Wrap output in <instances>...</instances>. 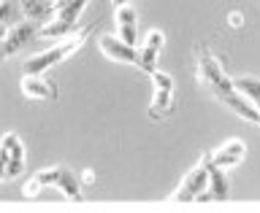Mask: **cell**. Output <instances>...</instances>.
Returning a JSON list of instances; mask_svg holds the SVG:
<instances>
[{
	"instance_id": "cell-20",
	"label": "cell",
	"mask_w": 260,
	"mask_h": 213,
	"mask_svg": "<svg viewBox=\"0 0 260 213\" xmlns=\"http://www.w3.org/2000/svg\"><path fill=\"white\" fill-rule=\"evenodd\" d=\"M0 146L8 151V162L11 159H24V146H22V138L16 133H6L0 138Z\"/></svg>"
},
{
	"instance_id": "cell-23",
	"label": "cell",
	"mask_w": 260,
	"mask_h": 213,
	"mask_svg": "<svg viewBox=\"0 0 260 213\" xmlns=\"http://www.w3.org/2000/svg\"><path fill=\"white\" fill-rule=\"evenodd\" d=\"M228 24H231V27H241V24H244V14L241 11H231V14H228Z\"/></svg>"
},
{
	"instance_id": "cell-4",
	"label": "cell",
	"mask_w": 260,
	"mask_h": 213,
	"mask_svg": "<svg viewBox=\"0 0 260 213\" xmlns=\"http://www.w3.org/2000/svg\"><path fill=\"white\" fill-rule=\"evenodd\" d=\"M162 46H166V32H162V30H149V32H146V38H144V46L138 49L136 68L144 70L146 76H152V73L157 70V54H160Z\"/></svg>"
},
{
	"instance_id": "cell-3",
	"label": "cell",
	"mask_w": 260,
	"mask_h": 213,
	"mask_svg": "<svg viewBox=\"0 0 260 213\" xmlns=\"http://www.w3.org/2000/svg\"><path fill=\"white\" fill-rule=\"evenodd\" d=\"M209 167H211V151H203L198 165L182 178L179 189L168 197V202H195L198 200V194H203L209 186Z\"/></svg>"
},
{
	"instance_id": "cell-19",
	"label": "cell",
	"mask_w": 260,
	"mask_h": 213,
	"mask_svg": "<svg viewBox=\"0 0 260 213\" xmlns=\"http://www.w3.org/2000/svg\"><path fill=\"white\" fill-rule=\"evenodd\" d=\"M73 27H76V22L52 19V22H46L44 27H41V32H38V35H44V38H65L68 32H73Z\"/></svg>"
},
{
	"instance_id": "cell-26",
	"label": "cell",
	"mask_w": 260,
	"mask_h": 213,
	"mask_svg": "<svg viewBox=\"0 0 260 213\" xmlns=\"http://www.w3.org/2000/svg\"><path fill=\"white\" fill-rule=\"evenodd\" d=\"M257 111H260V108H257Z\"/></svg>"
},
{
	"instance_id": "cell-21",
	"label": "cell",
	"mask_w": 260,
	"mask_h": 213,
	"mask_svg": "<svg viewBox=\"0 0 260 213\" xmlns=\"http://www.w3.org/2000/svg\"><path fill=\"white\" fill-rule=\"evenodd\" d=\"M152 84H154V92H171V95H174L176 81H174V76H168V73L154 70L152 73Z\"/></svg>"
},
{
	"instance_id": "cell-15",
	"label": "cell",
	"mask_w": 260,
	"mask_h": 213,
	"mask_svg": "<svg viewBox=\"0 0 260 213\" xmlns=\"http://www.w3.org/2000/svg\"><path fill=\"white\" fill-rule=\"evenodd\" d=\"M233 92L247 97L252 105L260 108V78L255 76H241V78H233Z\"/></svg>"
},
{
	"instance_id": "cell-5",
	"label": "cell",
	"mask_w": 260,
	"mask_h": 213,
	"mask_svg": "<svg viewBox=\"0 0 260 213\" xmlns=\"http://www.w3.org/2000/svg\"><path fill=\"white\" fill-rule=\"evenodd\" d=\"M114 22H117V38L127 46H136L138 40V14L133 3H119L114 8Z\"/></svg>"
},
{
	"instance_id": "cell-18",
	"label": "cell",
	"mask_w": 260,
	"mask_h": 213,
	"mask_svg": "<svg viewBox=\"0 0 260 213\" xmlns=\"http://www.w3.org/2000/svg\"><path fill=\"white\" fill-rule=\"evenodd\" d=\"M22 3H0V24H6V27H16V24H22Z\"/></svg>"
},
{
	"instance_id": "cell-25",
	"label": "cell",
	"mask_w": 260,
	"mask_h": 213,
	"mask_svg": "<svg viewBox=\"0 0 260 213\" xmlns=\"http://www.w3.org/2000/svg\"><path fill=\"white\" fill-rule=\"evenodd\" d=\"M3 178H6V167L0 165V181H3Z\"/></svg>"
},
{
	"instance_id": "cell-1",
	"label": "cell",
	"mask_w": 260,
	"mask_h": 213,
	"mask_svg": "<svg viewBox=\"0 0 260 213\" xmlns=\"http://www.w3.org/2000/svg\"><path fill=\"white\" fill-rule=\"evenodd\" d=\"M89 32H92V27L79 30L76 35L65 38L62 44H57V46H52V49H46V52L30 57L27 62H22V76H44V73H46L49 68H54L57 62H65L73 52H79V49H81V44L89 38Z\"/></svg>"
},
{
	"instance_id": "cell-16",
	"label": "cell",
	"mask_w": 260,
	"mask_h": 213,
	"mask_svg": "<svg viewBox=\"0 0 260 213\" xmlns=\"http://www.w3.org/2000/svg\"><path fill=\"white\" fill-rule=\"evenodd\" d=\"M176 111L174 95L171 92H154L152 95V105H149V119H166Z\"/></svg>"
},
{
	"instance_id": "cell-22",
	"label": "cell",
	"mask_w": 260,
	"mask_h": 213,
	"mask_svg": "<svg viewBox=\"0 0 260 213\" xmlns=\"http://www.w3.org/2000/svg\"><path fill=\"white\" fill-rule=\"evenodd\" d=\"M22 167H24V159H11L6 165V178H16L22 173Z\"/></svg>"
},
{
	"instance_id": "cell-13",
	"label": "cell",
	"mask_w": 260,
	"mask_h": 213,
	"mask_svg": "<svg viewBox=\"0 0 260 213\" xmlns=\"http://www.w3.org/2000/svg\"><path fill=\"white\" fill-rule=\"evenodd\" d=\"M54 11H57V3L46 0V3H38V0H24L22 3V16L24 22H38V19H54Z\"/></svg>"
},
{
	"instance_id": "cell-6",
	"label": "cell",
	"mask_w": 260,
	"mask_h": 213,
	"mask_svg": "<svg viewBox=\"0 0 260 213\" xmlns=\"http://www.w3.org/2000/svg\"><path fill=\"white\" fill-rule=\"evenodd\" d=\"M101 52L109 57L111 62H125V65H136L138 62V46H127L122 44L117 35H101L98 38Z\"/></svg>"
},
{
	"instance_id": "cell-8",
	"label": "cell",
	"mask_w": 260,
	"mask_h": 213,
	"mask_svg": "<svg viewBox=\"0 0 260 213\" xmlns=\"http://www.w3.org/2000/svg\"><path fill=\"white\" fill-rule=\"evenodd\" d=\"M247 157V143L244 141H228L225 146H219L217 151H211V167H236L239 162Z\"/></svg>"
},
{
	"instance_id": "cell-17",
	"label": "cell",
	"mask_w": 260,
	"mask_h": 213,
	"mask_svg": "<svg viewBox=\"0 0 260 213\" xmlns=\"http://www.w3.org/2000/svg\"><path fill=\"white\" fill-rule=\"evenodd\" d=\"M87 8L84 0H60L57 3V11H54V19H62V22H76L79 19V14Z\"/></svg>"
},
{
	"instance_id": "cell-9",
	"label": "cell",
	"mask_w": 260,
	"mask_h": 213,
	"mask_svg": "<svg viewBox=\"0 0 260 213\" xmlns=\"http://www.w3.org/2000/svg\"><path fill=\"white\" fill-rule=\"evenodd\" d=\"M228 197H231V186H228L225 173L219 167H209V186H206V192H203V194H198V200H195V202H211V200L222 202Z\"/></svg>"
},
{
	"instance_id": "cell-7",
	"label": "cell",
	"mask_w": 260,
	"mask_h": 213,
	"mask_svg": "<svg viewBox=\"0 0 260 213\" xmlns=\"http://www.w3.org/2000/svg\"><path fill=\"white\" fill-rule=\"evenodd\" d=\"M19 84L30 100H57V84L46 76H22Z\"/></svg>"
},
{
	"instance_id": "cell-12",
	"label": "cell",
	"mask_w": 260,
	"mask_h": 213,
	"mask_svg": "<svg viewBox=\"0 0 260 213\" xmlns=\"http://www.w3.org/2000/svg\"><path fill=\"white\" fill-rule=\"evenodd\" d=\"M57 176H60V165H57V167H46V170H41V173H36L27 181V186H24V197H38L46 186L57 184Z\"/></svg>"
},
{
	"instance_id": "cell-24",
	"label": "cell",
	"mask_w": 260,
	"mask_h": 213,
	"mask_svg": "<svg viewBox=\"0 0 260 213\" xmlns=\"http://www.w3.org/2000/svg\"><path fill=\"white\" fill-rule=\"evenodd\" d=\"M81 184H95V173H92V170H84V173H81Z\"/></svg>"
},
{
	"instance_id": "cell-2",
	"label": "cell",
	"mask_w": 260,
	"mask_h": 213,
	"mask_svg": "<svg viewBox=\"0 0 260 213\" xmlns=\"http://www.w3.org/2000/svg\"><path fill=\"white\" fill-rule=\"evenodd\" d=\"M195 76L206 89H211L214 97H222L233 92V81L225 76L222 65H219L217 54H211L206 46H198V60H195Z\"/></svg>"
},
{
	"instance_id": "cell-11",
	"label": "cell",
	"mask_w": 260,
	"mask_h": 213,
	"mask_svg": "<svg viewBox=\"0 0 260 213\" xmlns=\"http://www.w3.org/2000/svg\"><path fill=\"white\" fill-rule=\"evenodd\" d=\"M41 32V27H36V22H22V24H16V27L8 30V35H6V54H14V52H19V49L27 44L30 38H36Z\"/></svg>"
},
{
	"instance_id": "cell-10",
	"label": "cell",
	"mask_w": 260,
	"mask_h": 213,
	"mask_svg": "<svg viewBox=\"0 0 260 213\" xmlns=\"http://www.w3.org/2000/svg\"><path fill=\"white\" fill-rule=\"evenodd\" d=\"M222 105H228V111H233L236 116H241V119H247L252 121V124H260V111H257V105H252L247 97H241V95H236V92H228L222 97H217Z\"/></svg>"
},
{
	"instance_id": "cell-14",
	"label": "cell",
	"mask_w": 260,
	"mask_h": 213,
	"mask_svg": "<svg viewBox=\"0 0 260 213\" xmlns=\"http://www.w3.org/2000/svg\"><path fill=\"white\" fill-rule=\"evenodd\" d=\"M57 189H60L65 197H71V200H76V202H81L84 200V192H81V184L76 181V176L71 173L68 167H62L60 165V176H57Z\"/></svg>"
}]
</instances>
